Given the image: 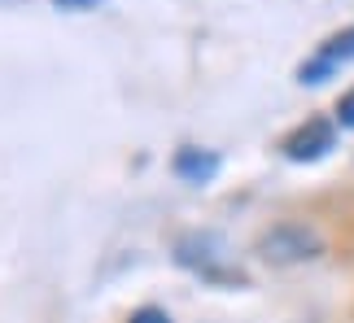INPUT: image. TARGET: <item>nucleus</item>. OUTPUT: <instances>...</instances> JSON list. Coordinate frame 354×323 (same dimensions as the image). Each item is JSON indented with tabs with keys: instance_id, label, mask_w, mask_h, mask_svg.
Returning a JSON list of instances; mask_svg holds the SVG:
<instances>
[{
	"instance_id": "3",
	"label": "nucleus",
	"mask_w": 354,
	"mask_h": 323,
	"mask_svg": "<svg viewBox=\"0 0 354 323\" xmlns=\"http://www.w3.org/2000/svg\"><path fill=\"white\" fill-rule=\"evenodd\" d=\"M333 144H337V127L328 123V118H306L302 127H293L289 136H284L280 149H284L289 162H319Z\"/></svg>"
},
{
	"instance_id": "2",
	"label": "nucleus",
	"mask_w": 354,
	"mask_h": 323,
	"mask_svg": "<svg viewBox=\"0 0 354 323\" xmlns=\"http://www.w3.org/2000/svg\"><path fill=\"white\" fill-rule=\"evenodd\" d=\"M346 61H354V26H346V31L324 39V44L315 48V57L297 66V79H302V84H324V79L337 75Z\"/></svg>"
},
{
	"instance_id": "7",
	"label": "nucleus",
	"mask_w": 354,
	"mask_h": 323,
	"mask_svg": "<svg viewBox=\"0 0 354 323\" xmlns=\"http://www.w3.org/2000/svg\"><path fill=\"white\" fill-rule=\"evenodd\" d=\"M105 0H53V9L62 13H88V9H101Z\"/></svg>"
},
{
	"instance_id": "5",
	"label": "nucleus",
	"mask_w": 354,
	"mask_h": 323,
	"mask_svg": "<svg viewBox=\"0 0 354 323\" xmlns=\"http://www.w3.org/2000/svg\"><path fill=\"white\" fill-rule=\"evenodd\" d=\"M337 123H342V127H354V88H346L342 97H337Z\"/></svg>"
},
{
	"instance_id": "1",
	"label": "nucleus",
	"mask_w": 354,
	"mask_h": 323,
	"mask_svg": "<svg viewBox=\"0 0 354 323\" xmlns=\"http://www.w3.org/2000/svg\"><path fill=\"white\" fill-rule=\"evenodd\" d=\"M258 253H263V262H271V266L310 262V258L324 253V236L302 227V223H280V227H267V232L258 236Z\"/></svg>"
},
{
	"instance_id": "4",
	"label": "nucleus",
	"mask_w": 354,
	"mask_h": 323,
	"mask_svg": "<svg viewBox=\"0 0 354 323\" xmlns=\"http://www.w3.org/2000/svg\"><path fill=\"white\" fill-rule=\"evenodd\" d=\"M171 170L180 175L184 184H210L214 175H219V153H210V149H197V144H188V149H180V153H175Z\"/></svg>"
},
{
	"instance_id": "6",
	"label": "nucleus",
	"mask_w": 354,
	"mask_h": 323,
	"mask_svg": "<svg viewBox=\"0 0 354 323\" xmlns=\"http://www.w3.org/2000/svg\"><path fill=\"white\" fill-rule=\"evenodd\" d=\"M127 323H171V315H167V311H158V306H140V311H131Z\"/></svg>"
}]
</instances>
